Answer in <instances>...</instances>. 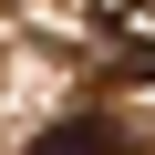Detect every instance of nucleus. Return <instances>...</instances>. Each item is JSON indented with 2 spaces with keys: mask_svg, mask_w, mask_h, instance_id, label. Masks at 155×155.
<instances>
[{
  "mask_svg": "<svg viewBox=\"0 0 155 155\" xmlns=\"http://www.w3.org/2000/svg\"><path fill=\"white\" fill-rule=\"evenodd\" d=\"M41 155H124V145H114L104 124H52V134H41Z\"/></svg>",
  "mask_w": 155,
  "mask_h": 155,
  "instance_id": "obj_1",
  "label": "nucleus"
},
{
  "mask_svg": "<svg viewBox=\"0 0 155 155\" xmlns=\"http://www.w3.org/2000/svg\"><path fill=\"white\" fill-rule=\"evenodd\" d=\"M104 31H155V0H93Z\"/></svg>",
  "mask_w": 155,
  "mask_h": 155,
  "instance_id": "obj_2",
  "label": "nucleus"
}]
</instances>
